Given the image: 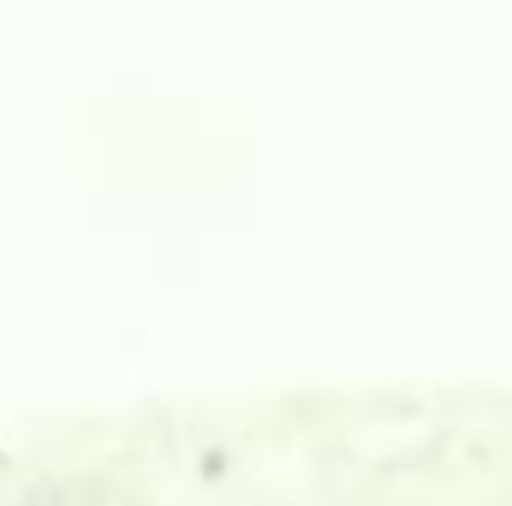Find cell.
Listing matches in <instances>:
<instances>
[{
    "mask_svg": "<svg viewBox=\"0 0 512 506\" xmlns=\"http://www.w3.org/2000/svg\"><path fill=\"white\" fill-rule=\"evenodd\" d=\"M12 506H78V483L60 477V471H42V477H30V483L18 489Z\"/></svg>",
    "mask_w": 512,
    "mask_h": 506,
    "instance_id": "cell-1",
    "label": "cell"
}]
</instances>
